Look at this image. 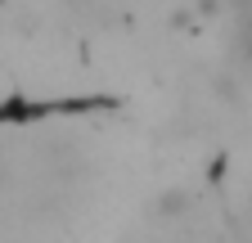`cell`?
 <instances>
[{
	"mask_svg": "<svg viewBox=\"0 0 252 243\" xmlns=\"http://www.w3.org/2000/svg\"><path fill=\"white\" fill-rule=\"evenodd\" d=\"M239 59H243V68L252 72V9L239 14Z\"/></svg>",
	"mask_w": 252,
	"mask_h": 243,
	"instance_id": "cell-1",
	"label": "cell"
},
{
	"mask_svg": "<svg viewBox=\"0 0 252 243\" xmlns=\"http://www.w3.org/2000/svg\"><path fill=\"white\" fill-rule=\"evenodd\" d=\"M230 5H234V14H248V9H252V0H230Z\"/></svg>",
	"mask_w": 252,
	"mask_h": 243,
	"instance_id": "cell-2",
	"label": "cell"
}]
</instances>
